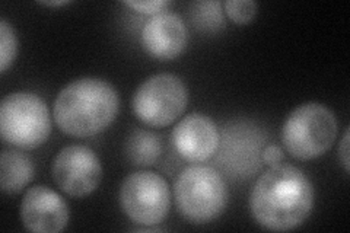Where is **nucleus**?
<instances>
[{
  "mask_svg": "<svg viewBox=\"0 0 350 233\" xmlns=\"http://www.w3.org/2000/svg\"><path fill=\"white\" fill-rule=\"evenodd\" d=\"M337 120L325 105L308 102L293 109L283 124V146L299 161L320 158L337 137Z\"/></svg>",
  "mask_w": 350,
  "mask_h": 233,
  "instance_id": "20e7f679",
  "label": "nucleus"
},
{
  "mask_svg": "<svg viewBox=\"0 0 350 233\" xmlns=\"http://www.w3.org/2000/svg\"><path fill=\"white\" fill-rule=\"evenodd\" d=\"M171 139L180 156L193 163L209 161L221 144L213 120L199 113L184 117L172 130Z\"/></svg>",
  "mask_w": 350,
  "mask_h": 233,
  "instance_id": "9d476101",
  "label": "nucleus"
},
{
  "mask_svg": "<svg viewBox=\"0 0 350 233\" xmlns=\"http://www.w3.org/2000/svg\"><path fill=\"white\" fill-rule=\"evenodd\" d=\"M69 217V207L63 197L46 185L29 188L21 202L22 225L29 232H62L68 226Z\"/></svg>",
  "mask_w": 350,
  "mask_h": 233,
  "instance_id": "1a4fd4ad",
  "label": "nucleus"
},
{
  "mask_svg": "<svg viewBox=\"0 0 350 233\" xmlns=\"http://www.w3.org/2000/svg\"><path fill=\"white\" fill-rule=\"evenodd\" d=\"M283 159H284V153L279 146H276V144H269V146H266L261 152V161L266 165H269L270 168L271 166L280 165Z\"/></svg>",
  "mask_w": 350,
  "mask_h": 233,
  "instance_id": "a211bd4d",
  "label": "nucleus"
},
{
  "mask_svg": "<svg viewBox=\"0 0 350 233\" xmlns=\"http://www.w3.org/2000/svg\"><path fill=\"white\" fill-rule=\"evenodd\" d=\"M18 38L14 27L6 19H0V73H6L16 59Z\"/></svg>",
  "mask_w": 350,
  "mask_h": 233,
  "instance_id": "2eb2a0df",
  "label": "nucleus"
},
{
  "mask_svg": "<svg viewBox=\"0 0 350 233\" xmlns=\"http://www.w3.org/2000/svg\"><path fill=\"white\" fill-rule=\"evenodd\" d=\"M120 206L123 213L140 226L159 225L168 216L171 194L161 175L139 171L126 176L120 187Z\"/></svg>",
  "mask_w": 350,
  "mask_h": 233,
  "instance_id": "0eeeda50",
  "label": "nucleus"
},
{
  "mask_svg": "<svg viewBox=\"0 0 350 233\" xmlns=\"http://www.w3.org/2000/svg\"><path fill=\"white\" fill-rule=\"evenodd\" d=\"M127 8L136 10V12L142 14H150L152 16L165 12V9L168 8L170 2L167 0H148V2H123Z\"/></svg>",
  "mask_w": 350,
  "mask_h": 233,
  "instance_id": "f3484780",
  "label": "nucleus"
},
{
  "mask_svg": "<svg viewBox=\"0 0 350 233\" xmlns=\"http://www.w3.org/2000/svg\"><path fill=\"white\" fill-rule=\"evenodd\" d=\"M191 19L196 28L204 32H219L225 28V16L222 12V3L212 2H196L191 8Z\"/></svg>",
  "mask_w": 350,
  "mask_h": 233,
  "instance_id": "4468645a",
  "label": "nucleus"
},
{
  "mask_svg": "<svg viewBox=\"0 0 350 233\" xmlns=\"http://www.w3.org/2000/svg\"><path fill=\"white\" fill-rule=\"evenodd\" d=\"M314 187L297 166L276 165L262 174L250 194V212L267 230L288 232L308 219L314 207Z\"/></svg>",
  "mask_w": 350,
  "mask_h": 233,
  "instance_id": "f257e3e1",
  "label": "nucleus"
},
{
  "mask_svg": "<svg viewBox=\"0 0 350 233\" xmlns=\"http://www.w3.org/2000/svg\"><path fill=\"white\" fill-rule=\"evenodd\" d=\"M34 165L28 154L19 150H3L0 159V187L5 194H18L31 182Z\"/></svg>",
  "mask_w": 350,
  "mask_h": 233,
  "instance_id": "f8f14e48",
  "label": "nucleus"
},
{
  "mask_svg": "<svg viewBox=\"0 0 350 233\" xmlns=\"http://www.w3.org/2000/svg\"><path fill=\"white\" fill-rule=\"evenodd\" d=\"M51 175L64 194L82 198L92 194L100 185L103 166L92 149L82 144H70L54 158Z\"/></svg>",
  "mask_w": 350,
  "mask_h": 233,
  "instance_id": "6e6552de",
  "label": "nucleus"
},
{
  "mask_svg": "<svg viewBox=\"0 0 350 233\" xmlns=\"http://www.w3.org/2000/svg\"><path fill=\"white\" fill-rule=\"evenodd\" d=\"M338 159H340L343 168L346 171V174H349L350 166H349V161H350V150H349V128H346L342 143L338 144Z\"/></svg>",
  "mask_w": 350,
  "mask_h": 233,
  "instance_id": "6ab92c4d",
  "label": "nucleus"
},
{
  "mask_svg": "<svg viewBox=\"0 0 350 233\" xmlns=\"http://www.w3.org/2000/svg\"><path fill=\"white\" fill-rule=\"evenodd\" d=\"M126 153L133 165L150 166L159 159L162 153L161 139L155 133L136 128L130 133L126 141Z\"/></svg>",
  "mask_w": 350,
  "mask_h": 233,
  "instance_id": "ddd939ff",
  "label": "nucleus"
},
{
  "mask_svg": "<svg viewBox=\"0 0 350 233\" xmlns=\"http://www.w3.org/2000/svg\"><path fill=\"white\" fill-rule=\"evenodd\" d=\"M2 139L19 149H37L51 133L49 107L32 92H14L0 105Z\"/></svg>",
  "mask_w": 350,
  "mask_h": 233,
  "instance_id": "39448f33",
  "label": "nucleus"
},
{
  "mask_svg": "<svg viewBox=\"0 0 350 233\" xmlns=\"http://www.w3.org/2000/svg\"><path fill=\"white\" fill-rule=\"evenodd\" d=\"M131 104L142 123L167 127L184 113L189 104V91L178 76L159 73L137 87Z\"/></svg>",
  "mask_w": 350,
  "mask_h": 233,
  "instance_id": "423d86ee",
  "label": "nucleus"
},
{
  "mask_svg": "<svg viewBox=\"0 0 350 233\" xmlns=\"http://www.w3.org/2000/svg\"><path fill=\"white\" fill-rule=\"evenodd\" d=\"M69 2L68 0H56V2H40V5H44V6H54V8H59V6H64V5H68Z\"/></svg>",
  "mask_w": 350,
  "mask_h": 233,
  "instance_id": "aec40b11",
  "label": "nucleus"
},
{
  "mask_svg": "<svg viewBox=\"0 0 350 233\" xmlns=\"http://www.w3.org/2000/svg\"><path fill=\"white\" fill-rule=\"evenodd\" d=\"M174 195L180 215L194 225H206L217 219L229 200L224 176L207 165L185 168L175 181Z\"/></svg>",
  "mask_w": 350,
  "mask_h": 233,
  "instance_id": "7ed1b4c3",
  "label": "nucleus"
},
{
  "mask_svg": "<svg viewBox=\"0 0 350 233\" xmlns=\"http://www.w3.org/2000/svg\"><path fill=\"white\" fill-rule=\"evenodd\" d=\"M225 14L237 25H247L257 15L258 5L253 0H228L224 3Z\"/></svg>",
  "mask_w": 350,
  "mask_h": 233,
  "instance_id": "dca6fc26",
  "label": "nucleus"
},
{
  "mask_svg": "<svg viewBox=\"0 0 350 233\" xmlns=\"http://www.w3.org/2000/svg\"><path fill=\"white\" fill-rule=\"evenodd\" d=\"M189 32L184 19L172 12H161L146 20L142 29V44L158 60H172L187 47Z\"/></svg>",
  "mask_w": 350,
  "mask_h": 233,
  "instance_id": "9b49d317",
  "label": "nucleus"
},
{
  "mask_svg": "<svg viewBox=\"0 0 350 233\" xmlns=\"http://www.w3.org/2000/svg\"><path fill=\"white\" fill-rule=\"evenodd\" d=\"M118 108V92L111 83L83 77L63 87L54 101L53 117L64 135L91 137L113 123Z\"/></svg>",
  "mask_w": 350,
  "mask_h": 233,
  "instance_id": "f03ea898",
  "label": "nucleus"
}]
</instances>
